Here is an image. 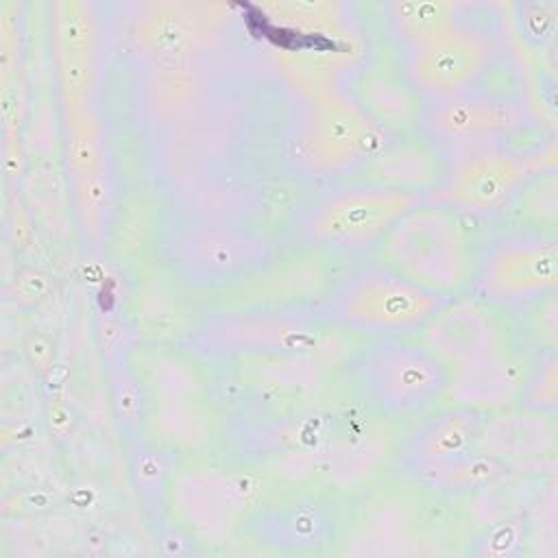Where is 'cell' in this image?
I'll return each instance as SVG.
<instances>
[{
    "label": "cell",
    "instance_id": "cell-19",
    "mask_svg": "<svg viewBox=\"0 0 558 558\" xmlns=\"http://www.w3.org/2000/svg\"><path fill=\"white\" fill-rule=\"evenodd\" d=\"M388 13L395 33L412 52L458 28L456 7L445 0H397L388 4Z\"/></svg>",
    "mask_w": 558,
    "mask_h": 558
},
{
    "label": "cell",
    "instance_id": "cell-6",
    "mask_svg": "<svg viewBox=\"0 0 558 558\" xmlns=\"http://www.w3.org/2000/svg\"><path fill=\"white\" fill-rule=\"evenodd\" d=\"M362 379L368 399L379 410L408 416L447 395L451 373L429 349L384 342L364 357Z\"/></svg>",
    "mask_w": 558,
    "mask_h": 558
},
{
    "label": "cell",
    "instance_id": "cell-27",
    "mask_svg": "<svg viewBox=\"0 0 558 558\" xmlns=\"http://www.w3.org/2000/svg\"><path fill=\"white\" fill-rule=\"evenodd\" d=\"M50 418H54V423H50V429H52L54 434H59V436H63V434L72 427V412H70L65 405H61V403L50 405V410H48V421H50Z\"/></svg>",
    "mask_w": 558,
    "mask_h": 558
},
{
    "label": "cell",
    "instance_id": "cell-13",
    "mask_svg": "<svg viewBox=\"0 0 558 558\" xmlns=\"http://www.w3.org/2000/svg\"><path fill=\"white\" fill-rule=\"evenodd\" d=\"M205 336L225 351H301L314 340V329L283 314H240L211 323Z\"/></svg>",
    "mask_w": 558,
    "mask_h": 558
},
{
    "label": "cell",
    "instance_id": "cell-17",
    "mask_svg": "<svg viewBox=\"0 0 558 558\" xmlns=\"http://www.w3.org/2000/svg\"><path fill=\"white\" fill-rule=\"evenodd\" d=\"M355 105L384 131L414 129L421 113L412 87L386 72H364L355 83Z\"/></svg>",
    "mask_w": 558,
    "mask_h": 558
},
{
    "label": "cell",
    "instance_id": "cell-12",
    "mask_svg": "<svg viewBox=\"0 0 558 558\" xmlns=\"http://www.w3.org/2000/svg\"><path fill=\"white\" fill-rule=\"evenodd\" d=\"M179 257L194 277L225 281L257 268L266 259V244L242 231L205 229L181 244Z\"/></svg>",
    "mask_w": 558,
    "mask_h": 558
},
{
    "label": "cell",
    "instance_id": "cell-21",
    "mask_svg": "<svg viewBox=\"0 0 558 558\" xmlns=\"http://www.w3.org/2000/svg\"><path fill=\"white\" fill-rule=\"evenodd\" d=\"M72 196H74V209L81 225V231L85 233V240L92 246H98L105 238L107 222H109V209H111V172L81 179L72 183Z\"/></svg>",
    "mask_w": 558,
    "mask_h": 558
},
{
    "label": "cell",
    "instance_id": "cell-4",
    "mask_svg": "<svg viewBox=\"0 0 558 558\" xmlns=\"http://www.w3.org/2000/svg\"><path fill=\"white\" fill-rule=\"evenodd\" d=\"M386 146V131L344 94H323L301 131L299 159L316 174H342L368 163Z\"/></svg>",
    "mask_w": 558,
    "mask_h": 558
},
{
    "label": "cell",
    "instance_id": "cell-15",
    "mask_svg": "<svg viewBox=\"0 0 558 558\" xmlns=\"http://www.w3.org/2000/svg\"><path fill=\"white\" fill-rule=\"evenodd\" d=\"M523 381L525 375L521 373V362L501 353L456 371L447 392L456 399V405L484 412L486 408L508 403L523 388Z\"/></svg>",
    "mask_w": 558,
    "mask_h": 558
},
{
    "label": "cell",
    "instance_id": "cell-24",
    "mask_svg": "<svg viewBox=\"0 0 558 558\" xmlns=\"http://www.w3.org/2000/svg\"><path fill=\"white\" fill-rule=\"evenodd\" d=\"M52 277L39 268L22 270L13 283V296L20 305H39L50 296Z\"/></svg>",
    "mask_w": 558,
    "mask_h": 558
},
{
    "label": "cell",
    "instance_id": "cell-11",
    "mask_svg": "<svg viewBox=\"0 0 558 558\" xmlns=\"http://www.w3.org/2000/svg\"><path fill=\"white\" fill-rule=\"evenodd\" d=\"M427 133L442 144L484 146L486 140L499 137L519 124L517 111L488 96L464 94L460 98L436 102L425 116Z\"/></svg>",
    "mask_w": 558,
    "mask_h": 558
},
{
    "label": "cell",
    "instance_id": "cell-5",
    "mask_svg": "<svg viewBox=\"0 0 558 558\" xmlns=\"http://www.w3.org/2000/svg\"><path fill=\"white\" fill-rule=\"evenodd\" d=\"M536 163L499 146H475L458 157L427 201L449 211L493 214L504 209L530 181Z\"/></svg>",
    "mask_w": 558,
    "mask_h": 558
},
{
    "label": "cell",
    "instance_id": "cell-7",
    "mask_svg": "<svg viewBox=\"0 0 558 558\" xmlns=\"http://www.w3.org/2000/svg\"><path fill=\"white\" fill-rule=\"evenodd\" d=\"M50 44L63 109L92 107L100 83V31L94 7L83 0L52 2Z\"/></svg>",
    "mask_w": 558,
    "mask_h": 558
},
{
    "label": "cell",
    "instance_id": "cell-3",
    "mask_svg": "<svg viewBox=\"0 0 558 558\" xmlns=\"http://www.w3.org/2000/svg\"><path fill=\"white\" fill-rule=\"evenodd\" d=\"M418 203V194L362 183L320 203L305 220L303 233L323 248L364 251L381 242Z\"/></svg>",
    "mask_w": 558,
    "mask_h": 558
},
{
    "label": "cell",
    "instance_id": "cell-26",
    "mask_svg": "<svg viewBox=\"0 0 558 558\" xmlns=\"http://www.w3.org/2000/svg\"><path fill=\"white\" fill-rule=\"evenodd\" d=\"M133 473L137 477V486L142 490H157L161 488L163 484V475H166V464L161 460V456L153 453V451H146L142 453V460L137 458L135 466H133Z\"/></svg>",
    "mask_w": 558,
    "mask_h": 558
},
{
    "label": "cell",
    "instance_id": "cell-14",
    "mask_svg": "<svg viewBox=\"0 0 558 558\" xmlns=\"http://www.w3.org/2000/svg\"><path fill=\"white\" fill-rule=\"evenodd\" d=\"M364 181L371 185L416 194L418 190L438 185L445 168L432 146L399 140L395 144H386L368 163H364Z\"/></svg>",
    "mask_w": 558,
    "mask_h": 558
},
{
    "label": "cell",
    "instance_id": "cell-2",
    "mask_svg": "<svg viewBox=\"0 0 558 558\" xmlns=\"http://www.w3.org/2000/svg\"><path fill=\"white\" fill-rule=\"evenodd\" d=\"M447 299L379 266L351 277L333 301V318L347 327L399 333L425 327Z\"/></svg>",
    "mask_w": 558,
    "mask_h": 558
},
{
    "label": "cell",
    "instance_id": "cell-9",
    "mask_svg": "<svg viewBox=\"0 0 558 558\" xmlns=\"http://www.w3.org/2000/svg\"><path fill=\"white\" fill-rule=\"evenodd\" d=\"M558 286L554 240H514L493 248L482 266L480 290L497 303H523Z\"/></svg>",
    "mask_w": 558,
    "mask_h": 558
},
{
    "label": "cell",
    "instance_id": "cell-20",
    "mask_svg": "<svg viewBox=\"0 0 558 558\" xmlns=\"http://www.w3.org/2000/svg\"><path fill=\"white\" fill-rule=\"evenodd\" d=\"M554 440L551 425L541 416H501L482 425L475 449L495 458L532 456L547 449Z\"/></svg>",
    "mask_w": 558,
    "mask_h": 558
},
{
    "label": "cell",
    "instance_id": "cell-18",
    "mask_svg": "<svg viewBox=\"0 0 558 558\" xmlns=\"http://www.w3.org/2000/svg\"><path fill=\"white\" fill-rule=\"evenodd\" d=\"M63 155L72 183L111 172L105 126L94 107L65 109Z\"/></svg>",
    "mask_w": 558,
    "mask_h": 558
},
{
    "label": "cell",
    "instance_id": "cell-23",
    "mask_svg": "<svg viewBox=\"0 0 558 558\" xmlns=\"http://www.w3.org/2000/svg\"><path fill=\"white\" fill-rule=\"evenodd\" d=\"M109 399L118 421L124 425H135L142 416V392L137 379L124 371L122 366L116 368L109 377Z\"/></svg>",
    "mask_w": 558,
    "mask_h": 558
},
{
    "label": "cell",
    "instance_id": "cell-10",
    "mask_svg": "<svg viewBox=\"0 0 558 558\" xmlns=\"http://www.w3.org/2000/svg\"><path fill=\"white\" fill-rule=\"evenodd\" d=\"M429 351L447 368H464L504 353V336L486 307L460 301L427 323Z\"/></svg>",
    "mask_w": 558,
    "mask_h": 558
},
{
    "label": "cell",
    "instance_id": "cell-22",
    "mask_svg": "<svg viewBox=\"0 0 558 558\" xmlns=\"http://www.w3.org/2000/svg\"><path fill=\"white\" fill-rule=\"evenodd\" d=\"M501 471V460L482 451L466 453L451 462L423 469V473H427V477L442 488H477L490 484L495 477H499Z\"/></svg>",
    "mask_w": 558,
    "mask_h": 558
},
{
    "label": "cell",
    "instance_id": "cell-16",
    "mask_svg": "<svg viewBox=\"0 0 558 558\" xmlns=\"http://www.w3.org/2000/svg\"><path fill=\"white\" fill-rule=\"evenodd\" d=\"M482 425L484 414L480 410L456 405L421 429L410 449V458L418 471L462 458L475 447Z\"/></svg>",
    "mask_w": 558,
    "mask_h": 558
},
{
    "label": "cell",
    "instance_id": "cell-1",
    "mask_svg": "<svg viewBox=\"0 0 558 558\" xmlns=\"http://www.w3.org/2000/svg\"><path fill=\"white\" fill-rule=\"evenodd\" d=\"M384 266L445 299L458 294L473 275L471 246L456 211L416 207L381 240Z\"/></svg>",
    "mask_w": 558,
    "mask_h": 558
},
{
    "label": "cell",
    "instance_id": "cell-25",
    "mask_svg": "<svg viewBox=\"0 0 558 558\" xmlns=\"http://www.w3.org/2000/svg\"><path fill=\"white\" fill-rule=\"evenodd\" d=\"M24 355L31 364V368L39 375L48 373L54 366V342L44 331H33L24 340Z\"/></svg>",
    "mask_w": 558,
    "mask_h": 558
},
{
    "label": "cell",
    "instance_id": "cell-8",
    "mask_svg": "<svg viewBox=\"0 0 558 558\" xmlns=\"http://www.w3.org/2000/svg\"><path fill=\"white\" fill-rule=\"evenodd\" d=\"M493 46L484 35L458 26L447 37L412 52L408 78L412 87L438 102L460 98L486 72Z\"/></svg>",
    "mask_w": 558,
    "mask_h": 558
}]
</instances>
